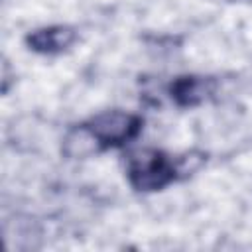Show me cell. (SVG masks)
<instances>
[{"label": "cell", "mask_w": 252, "mask_h": 252, "mask_svg": "<svg viewBox=\"0 0 252 252\" xmlns=\"http://www.w3.org/2000/svg\"><path fill=\"white\" fill-rule=\"evenodd\" d=\"M75 41H77V32L71 26H47V28L33 30L26 35L28 47L41 55L63 53Z\"/></svg>", "instance_id": "3"}, {"label": "cell", "mask_w": 252, "mask_h": 252, "mask_svg": "<svg viewBox=\"0 0 252 252\" xmlns=\"http://www.w3.org/2000/svg\"><path fill=\"white\" fill-rule=\"evenodd\" d=\"M217 83L209 77H197V75H183L171 81L169 85V96L171 100L181 108H191L201 102H205L215 93Z\"/></svg>", "instance_id": "4"}, {"label": "cell", "mask_w": 252, "mask_h": 252, "mask_svg": "<svg viewBox=\"0 0 252 252\" xmlns=\"http://www.w3.org/2000/svg\"><path fill=\"white\" fill-rule=\"evenodd\" d=\"M142 124L144 120L138 114L126 110H104L85 122V128L89 130L96 152H102L108 148H122L138 138Z\"/></svg>", "instance_id": "2"}, {"label": "cell", "mask_w": 252, "mask_h": 252, "mask_svg": "<svg viewBox=\"0 0 252 252\" xmlns=\"http://www.w3.org/2000/svg\"><path fill=\"white\" fill-rule=\"evenodd\" d=\"M185 159H173L156 148H142L128 154L126 175L136 191L152 193L173 183L179 173H185Z\"/></svg>", "instance_id": "1"}]
</instances>
